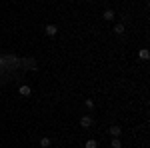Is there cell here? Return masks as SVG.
<instances>
[{"instance_id": "obj_4", "label": "cell", "mask_w": 150, "mask_h": 148, "mask_svg": "<svg viewBox=\"0 0 150 148\" xmlns=\"http://www.w3.org/2000/svg\"><path fill=\"white\" fill-rule=\"evenodd\" d=\"M40 146H42V148L50 146V138H42V140H40Z\"/></svg>"}, {"instance_id": "obj_7", "label": "cell", "mask_w": 150, "mask_h": 148, "mask_svg": "<svg viewBox=\"0 0 150 148\" xmlns=\"http://www.w3.org/2000/svg\"><path fill=\"white\" fill-rule=\"evenodd\" d=\"M110 134L118 136V134H120V128H118V126H112V128H110Z\"/></svg>"}, {"instance_id": "obj_2", "label": "cell", "mask_w": 150, "mask_h": 148, "mask_svg": "<svg viewBox=\"0 0 150 148\" xmlns=\"http://www.w3.org/2000/svg\"><path fill=\"white\" fill-rule=\"evenodd\" d=\"M80 124H82V126H84V128H88V126H90V124H92V120H90V118H88V116H84V118H82V120H80Z\"/></svg>"}, {"instance_id": "obj_9", "label": "cell", "mask_w": 150, "mask_h": 148, "mask_svg": "<svg viewBox=\"0 0 150 148\" xmlns=\"http://www.w3.org/2000/svg\"><path fill=\"white\" fill-rule=\"evenodd\" d=\"M114 30H116V32H118V34H122V32H124V26H122V24H118V26H116V28H114Z\"/></svg>"}, {"instance_id": "obj_8", "label": "cell", "mask_w": 150, "mask_h": 148, "mask_svg": "<svg viewBox=\"0 0 150 148\" xmlns=\"http://www.w3.org/2000/svg\"><path fill=\"white\" fill-rule=\"evenodd\" d=\"M86 148H96V140H88L86 142Z\"/></svg>"}, {"instance_id": "obj_6", "label": "cell", "mask_w": 150, "mask_h": 148, "mask_svg": "<svg viewBox=\"0 0 150 148\" xmlns=\"http://www.w3.org/2000/svg\"><path fill=\"white\" fill-rule=\"evenodd\" d=\"M140 58H142V60H148V50H146V48L140 50Z\"/></svg>"}, {"instance_id": "obj_10", "label": "cell", "mask_w": 150, "mask_h": 148, "mask_svg": "<svg viewBox=\"0 0 150 148\" xmlns=\"http://www.w3.org/2000/svg\"><path fill=\"white\" fill-rule=\"evenodd\" d=\"M112 146H114V148H120V140H118V138H116V140H112Z\"/></svg>"}, {"instance_id": "obj_3", "label": "cell", "mask_w": 150, "mask_h": 148, "mask_svg": "<svg viewBox=\"0 0 150 148\" xmlns=\"http://www.w3.org/2000/svg\"><path fill=\"white\" fill-rule=\"evenodd\" d=\"M18 92H20L22 96H28V94H30V88H28V86H20V90H18Z\"/></svg>"}, {"instance_id": "obj_5", "label": "cell", "mask_w": 150, "mask_h": 148, "mask_svg": "<svg viewBox=\"0 0 150 148\" xmlns=\"http://www.w3.org/2000/svg\"><path fill=\"white\" fill-rule=\"evenodd\" d=\"M104 18H106V20H112V18H114V12H112V10H106V12H104Z\"/></svg>"}, {"instance_id": "obj_1", "label": "cell", "mask_w": 150, "mask_h": 148, "mask_svg": "<svg viewBox=\"0 0 150 148\" xmlns=\"http://www.w3.org/2000/svg\"><path fill=\"white\" fill-rule=\"evenodd\" d=\"M46 32H48L50 36H54V34H56V26H54V24H48V26H46Z\"/></svg>"}]
</instances>
